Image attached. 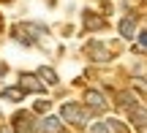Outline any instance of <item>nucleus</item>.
<instances>
[{"label": "nucleus", "mask_w": 147, "mask_h": 133, "mask_svg": "<svg viewBox=\"0 0 147 133\" xmlns=\"http://www.w3.org/2000/svg\"><path fill=\"white\" fill-rule=\"evenodd\" d=\"M60 117L65 120V122L71 125H87V120L93 117V109L90 106H82V103H63V109H60Z\"/></svg>", "instance_id": "obj_1"}, {"label": "nucleus", "mask_w": 147, "mask_h": 133, "mask_svg": "<svg viewBox=\"0 0 147 133\" xmlns=\"http://www.w3.org/2000/svg\"><path fill=\"white\" fill-rule=\"evenodd\" d=\"M84 52H87V57L93 60V63H109V60L115 57V54H112V49L106 46L104 41H87Z\"/></svg>", "instance_id": "obj_2"}, {"label": "nucleus", "mask_w": 147, "mask_h": 133, "mask_svg": "<svg viewBox=\"0 0 147 133\" xmlns=\"http://www.w3.org/2000/svg\"><path fill=\"white\" fill-rule=\"evenodd\" d=\"M84 103H87V106L93 109L95 114H101V112H106V109H109V103H106V98L101 95L98 90H87V92H84Z\"/></svg>", "instance_id": "obj_3"}, {"label": "nucleus", "mask_w": 147, "mask_h": 133, "mask_svg": "<svg viewBox=\"0 0 147 133\" xmlns=\"http://www.w3.org/2000/svg\"><path fill=\"white\" fill-rule=\"evenodd\" d=\"M63 117H55V114H47L44 120H38V130L41 133H63Z\"/></svg>", "instance_id": "obj_4"}, {"label": "nucleus", "mask_w": 147, "mask_h": 133, "mask_svg": "<svg viewBox=\"0 0 147 133\" xmlns=\"http://www.w3.org/2000/svg\"><path fill=\"white\" fill-rule=\"evenodd\" d=\"M19 87L25 92H44V84H41V76L38 74H22L19 76Z\"/></svg>", "instance_id": "obj_5"}, {"label": "nucleus", "mask_w": 147, "mask_h": 133, "mask_svg": "<svg viewBox=\"0 0 147 133\" xmlns=\"http://www.w3.org/2000/svg\"><path fill=\"white\" fill-rule=\"evenodd\" d=\"M14 128H16V133H30V128H33V114L30 112L14 114Z\"/></svg>", "instance_id": "obj_6"}, {"label": "nucleus", "mask_w": 147, "mask_h": 133, "mask_svg": "<svg viewBox=\"0 0 147 133\" xmlns=\"http://www.w3.org/2000/svg\"><path fill=\"white\" fill-rule=\"evenodd\" d=\"M128 120H131V125L134 128H139V125H147V109L139 103V106H134V109H128Z\"/></svg>", "instance_id": "obj_7"}, {"label": "nucleus", "mask_w": 147, "mask_h": 133, "mask_svg": "<svg viewBox=\"0 0 147 133\" xmlns=\"http://www.w3.org/2000/svg\"><path fill=\"white\" fill-rule=\"evenodd\" d=\"M117 30H120L123 38L131 41V38L136 35V16H125V19H120V27H117Z\"/></svg>", "instance_id": "obj_8"}, {"label": "nucleus", "mask_w": 147, "mask_h": 133, "mask_svg": "<svg viewBox=\"0 0 147 133\" xmlns=\"http://www.w3.org/2000/svg\"><path fill=\"white\" fill-rule=\"evenodd\" d=\"M117 106L128 112V109L139 106V98H136V95H131V92H117Z\"/></svg>", "instance_id": "obj_9"}, {"label": "nucleus", "mask_w": 147, "mask_h": 133, "mask_svg": "<svg viewBox=\"0 0 147 133\" xmlns=\"http://www.w3.org/2000/svg\"><path fill=\"white\" fill-rule=\"evenodd\" d=\"M36 74L41 76V82H47L49 87H55V84H57V82H60V79H57V74H55L52 68H47V65H44V68H38Z\"/></svg>", "instance_id": "obj_10"}, {"label": "nucleus", "mask_w": 147, "mask_h": 133, "mask_svg": "<svg viewBox=\"0 0 147 133\" xmlns=\"http://www.w3.org/2000/svg\"><path fill=\"white\" fill-rule=\"evenodd\" d=\"M3 98H5V101H11V103H16V101L25 98V90H22V87H5V90H3Z\"/></svg>", "instance_id": "obj_11"}, {"label": "nucleus", "mask_w": 147, "mask_h": 133, "mask_svg": "<svg viewBox=\"0 0 147 133\" xmlns=\"http://www.w3.org/2000/svg\"><path fill=\"white\" fill-rule=\"evenodd\" d=\"M87 133H112V128H109L106 122H93V125L87 128Z\"/></svg>", "instance_id": "obj_12"}, {"label": "nucleus", "mask_w": 147, "mask_h": 133, "mask_svg": "<svg viewBox=\"0 0 147 133\" xmlns=\"http://www.w3.org/2000/svg\"><path fill=\"white\" fill-rule=\"evenodd\" d=\"M84 25L87 27H104V19H98V16H93V14H84Z\"/></svg>", "instance_id": "obj_13"}, {"label": "nucleus", "mask_w": 147, "mask_h": 133, "mask_svg": "<svg viewBox=\"0 0 147 133\" xmlns=\"http://www.w3.org/2000/svg\"><path fill=\"white\" fill-rule=\"evenodd\" d=\"M106 125H109L112 130H117V133H125V125H123V122H117V120H106Z\"/></svg>", "instance_id": "obj_14"}, {"label": "nucleus", "mask_w": 147, "mask_h": 133, "mask_svg": "<svg viewBox=\"0 0 147 133\" xmlns=\"http://www.w3.org/2000/svg\"><path fill=\"white\" fill-rule=\"evenodd\" d=\"M33 112H49V98H47V101H36Z\"/></svg>", "instance_id": "obj_15"}, {"label": "nucleus", "mask_w": 147, "mask_h": 133, "mask_svg": "<svg viewBox=\"0 0 147 133\" xmlns=\"http://www.w3.org/2000/svg\"><path fill=\"white\" fill-rule=\"evenodd\" d=\"M134 87H136V90H142V92H147V82L139 79V76H134Z\"/></svg>", "instance_id": "obj_16"}, {"label": "nucleus", "mask_w": 147, "mask_h": 133, "mask_svg": "<svg viewBox=\"0 0 147 133\" xmlns=\"http://www.w3.org/2000/svg\"><path fill=\"white\" fill-rule=\"evenodd\" d=\"M139 43H142V46L147 49V30H142V33H139Z\"/></svg>", "instance_id": "obj_17"}, {"label": "nucleus", "mask_w": 147, "mask_h": 133, "mask_svg": "<svg viewBox=\"0 0 147 133\" xmlns=\"http://www.w3.org/2000/svg\"><path fill=\"white\" fill-rule=\"evenodd\" d=\"M136 133H147V125H139V128H136Z\"/></svg>", "instance_id": "obj_18"}]
</instances>
